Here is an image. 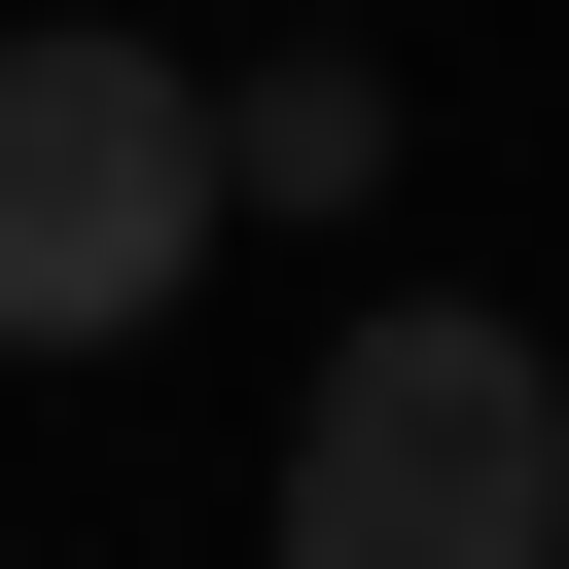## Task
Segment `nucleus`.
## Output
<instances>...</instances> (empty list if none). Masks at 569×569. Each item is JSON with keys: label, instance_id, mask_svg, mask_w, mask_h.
I'll use <instances>...</instances> for the list:
<instances>
[{"label": "nucleus", "instance_id": "f257e3e1", "mask_svg": "<svg viewBox=\"0 0 569 569\" xmlns=\"http://www.w3.org/2000/svg\"><path fill=\"white\" fill-rule=\"evenodd\" d=\"M284 569H569V356L462 320V284L320 320V391H284Z\"/></svg>", "mask_w": 569, "mask_h": 569}, {"label": "nucleus", "instance_id": "f03ea898", "mask_svg": "<svg viewBox=\"0 0 569 569\" xmlns=\"http://www.w3.org/2000/svg\"><path fill=\"white\" fill-rule=\"evenodd\" d=\"M178 249H213V71L178 36H0V356L178 320Z\"/></svg>", "mask_w": 569, "mask_h": 569}, {"label": "nucleus", "instance_id": "7ed1b4c3", "mask_svg": "<svg viewBox=\"0 0 569 569\" xmlns=\"http://www.w3.org/2000/svg\"><path fill=\"white\" fill-rule=\"evenodd\" d=\"M356 178H391V71H356V36L213 71V213H356Z\"/></svg>", "mask_w": 569, "mask_h": 569}]
</instances>
